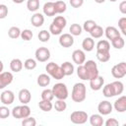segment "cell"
<instances>
[{
    "label": "cell",
    "mask_w": 126,
    "mask_h": 126,
    "mask_svg": "<svg viewBox=\"0 0 126 126\" xmlns=\"http://www.w3.org/2000/svg\"><path fill=\"white\" fill-rule=\"evenodd\" d=\"M87 96V88L83 83H76L73 86L71 97L75 102H82L86 99Z\"/></svg>",
    "instance_id": "obj_1"
},
{
    "label": "cell",
    "mask_w": 126,
    "mask_h": 126,
    "mask_svg": "<svg viewBox=\"0 0 126 126\" xmlns=\"http://www.w3.org/2000/svg\"><path fill=\"white\" fill-rule=\"evenodd\" d=\"M45 70H46L47 74L50 75L55 80H61L65 77V74H64L61 66H59L58 64H56L54 62L47 63V65L45 66Z\"/></svg>",
    "instance_id": "obj_2"
},
{
    "label": "cell",
    "mask_w": 126,
    "mask_h": 126,
    "mask_svg": "<svg viewBox=\"0 0 126 126\" xmlns=\"http://www.w3.org/2000/svg\"><path fill=\"white\" fill-rule=\"evenodd\" d=\"M31 115V108L28 104L17 105L12 109V116L16 119L27 118Z\"/></svg>",
    "instance_id": "obj_3"
},
{
    "label": "cell",
    "mask_w": 126,
    "mask_h": 126,
    "mask_svg": "<svg viewBox=\"0 0 126 126\" xmlns=\"http://www.w3.org/2000/svg\"><path fill=\"white\" fill-rule=\"evenodd\" d=\"M52 92L54 94V97L57 99H66L69 95L67 86L63 83H57L52 87Z\"/></svg>",
    "instance_id": "obj_4"
},
{
    "label": "cell",
    "mask_w": 126,
    "mask_h": 126,
    "mask_svg": "<svg viewBox=\"0 0 126 126\" xmlns=\"http://www.w3.org/2000/svg\"><path fill=\"white\" fill-rule=\"evenodd\" d=\"M89 119V115L86 111L82 110H76L73 111L70 115V120L74 124H84Z\"/></svg>",
    "instance_id": "obj_5"
},
{
    "label": "cell",
    "mask_w": 126,
    "mask_h": 126,
    "mask_svg": "<svg viewBox=\"0 0 126 126\" xmlns=\"http://www.w3.org/2000/svg\"><path fill=\"white\" fill-rule=\"evenodd\" d=\"M84 66L86 67L89 76H90V80L95 78L98 76V69H97V65L94 60H87L84 63Z\"/></svg>",
    "instance_id": "obj_6"
},
{
    "label": "cell",
    "mask_w": 126,
    "mask_h": 126,
    "mask_svg": "<svg viewBox=\"0 0 126 126\" xmlns=\"http://www.w3.org/2000/svg\"><path fill=\"white\" fill-rule=\"evenodd\" d=\"M35 59L39 62H46L49 58H50V51L48 48L46 47H38L36 50H35Z\"/></svg>",
    "instance_id": "obj_7"
},
{
    "label": "cell",
    "mask_w": 126,
    "mask_h": 126,
    "mask_svg": "<svg viewBox=\"0 0 126 126\" xmlns=\"http://www.w3.org/2000/svg\"><path fill=\"white\" fill-rule=\"evenodd\" d=\"M14 99H15V94L12 91H4L1 93L0 94V100L2 102V104L4 105H10L14 102Z\"/></svg>",
    "instance_id": "obj_8"
},
{
    "label": "cell",
    "mask_w": 126,
    "mask_h": 126,
    "mask_svg": "<svg viewBox=\"0 0 126 126\" xmlns=\"http://www.w3.org/2000/svg\"><path fill=\"white\" fill-rule=\"evenodd\" d=\"M112 104L108 100H101L97 105V110L101 115H108L112 112Z\"/></svg>",
    "instance_id": "obj_9"
},
{
    "label": "cell",
    "mask_w": 126,
    "mask_h": 126,
    "mask_svg": "<svg viewBox=\"0 0 126 126\" xmlns=\"http://www.w3.org/2000/svg\"><path fill=\"white\" fill-rule=\"evenodd\" d=\"M74 35H72L71 33H63L60 35L59 37V44L62 47L68 48L71 47L74 44Z\"/></svg>",
    "instance_id": "obj_10"
},
{
    "label": "cell",
    "mask_w": 126,
    "mask_h": 126,
    "mask_svg": "<svg viewBox=\"0 0 126 126\" xmlns=\"http://www.w3.org/2000/svg\"><path fill=\"white\" fill-rule=\"evenodd\" d=\"M14 76L11 72H1L0 74V89H4L13 82Z\"/></svg>",
    "instance_id": "obj_11"
},
{
    "label": "cell",
    "mask_w": 126,
    "mask_h": 126,
    "mask_svg": "<svg viewBox=\"0 0 126 126\" xmlns=\"http://www.w3.org/2000/svg\"><path fill=\"white\" fill-rule=\"evenodd\" d=\"M72 59L77 65H83L86 62V54L81 49H76L72 53Z\"/></svg>",
    "instance_id": "obj_12"
},
{
    "label": "cell",
    "mask_w": 126,
    "mask_h": 126,
    "mask_svg": "<svg viewBox=\"0 0 126 126\" xmlns=\"http://www.w3.org/2000/svg\"><path fill=\"white\" fill-rule=\"evenodd\" d=\"M114 109L117 112H125L126 111V95H121L120 97H118L113 104Z\"/></svg>",
    "instance_id": "obj_13"
},
{
    "label": "cell",
    "mask_w": 126,
    "mask_h": 126,
    "mask_svg": "<svg viewBox=\"0 0 126 126\" xmlns=\"http://www.w3.org/2000/svg\"><path fill=\"white\" fill-rule=\"evenodd\" d=\"M104 84V79L101 76H97L92 80H90V87L93 91H98L103 87Z\"/></svg>",
    "instance_id": "obj_14"
},
{
    "label": "cell",
    "mask_w": 126,
    "mask_h": 126,
    "mask_svg": "<svg viewBox=\"0 0 126 126\" xmlns=\"http://www.w3.org/2000/svg\"><path fill=\"white\" fill-rule=\"evenodd\" d=\"M18 97H19V100L21 103L28 104L32 99V94L28 89H22L18 94Z\"/></svg>",
    "instance_id": "obj_15"
},
{
    "label": "cell",
    "mask_w": 126,
    "mask_h": 126,
    "mask_svg": "<svg viewBox=\"0 0 126 126\" xmlns=\"http://www.w3.org/2000/svg\"><path fill=\"white\" fill-rule=\"evenodd\" d=\"M31 23L34 28H39L44 23V16L40 13H34L31 18Z\"/></svg>",
    "instance_id": "obj_16"
},
{
    "label": "cell",
    "mask_w": 126,
    "mask_h": 126,
    "mask_svg": "<svg viewBox=\"0 0 126 126\" xmlns=\"http://www.w3.org/2000/svg\"><path fill=\"white\" fill-rule=\"evenodd\" d=\"M104 33H105V36L107 37V39H109L110 41L112 39H114L115 37L120 36V32H118V30L115 27H112V26L107 27L104 30Z\"/></svg>",
    "instance_id": "obj_17"
},
{
    "label": "cell",
    "mask_w": 126,
    "mask_h": 126,
    "mask_svg": "<svg viewBox=\"0 0 126 126\" xmlns=\"http://www.w3.org/2000/svg\"><path fill=\"white\" fill-rule=\"evenodd\" d=\"M43 14L48 16V17H52L56 14V11H55V6H54V2H46L44 5H43Z\"/></svg>",
    "instance_id": "obj_18"
},
{
    "label": "cell",
    "mask_w": 126,
    "mask_h": 126,
    "mask_svg": "<svg viewBox=\"0 0 126 126\" xmlns=\"http://www.w3.org/2000/svg\"><path fill=\"white\" fill-rule=\"evenodd\" d=\"M23 66H24V64H23L22 60L19 59V58H14L10 62V69L15 73H18V72L22 71Z\"/></svg>",
    "instance_id": "obj_19"
},
{
    "label": "cell",
    "mask_w": 126,
    "mask_h": 126,
    "mask_svg": "<svg viewBox=\"0 0 126 126\" xmlns=\"http://www.w3.org/2000/svg\"><path fill=\"white\" fill-rule=\"evenodd\" d=\"M82 47L85 51H92L94 47V40L93 39V37H86L83 39V42H82Z\"/></svg>",
    "instance_id": "obj_20"
},
{
    "label": "cell",
    "mask_w": 126,
    "mask_h": 126,
    "mask_svg": "<svg viewBox=\"0 0 126 126\" xmlns=\"http://www.w3.org/2000/svg\"><path fill=\"white\" fill-rule=\"evenodd\" d=\"M89 119H90V123L92 126H102L104 124L102 115L100 113L99 114H93Z\"/></svg>",
    "instance_id": "obj_21"
},
{
    "label": "cell",
    "mask_w": 126,
    "mask_h": 126,
    "mask_svg": "<svg viewBox=\"0 0 126 126\" xmlns=\"http://www.w3.org/2000/svg\"><path fill=\"white\" fill-rule=\"evenodd\" d=\"M49 76L50 75H47V74H40L36 80L37 85L40 87H47L50 84V80H51Z\"/></svg>",
    "instance_id": "obj_22"
},
{
    "label": "cell",
    "mask_w": 126,
    "mask_h": 126,
    "mask_svg": "<svg viewBox=\"0 0 126 126\" xmlns=\"http://www.w3.org/2000/svg\"><path fill=\"white\" fill-rule=\"evenodd\" d=\"M77 75L78 77L81 79V80H89L90 81V76H89V73L86 69V67L83 65H78V68H77Z\"/></svg>",
    "instance_id": "obj_23"
},
{
    "label": "cell",
    "mask_w": 126,
    "mask_h": 126,
    "mask_svg": "<svg viewBox=\"0 0 126 126\" xmlns=\"http://www.w3.org/2000/svg\"><path fill=\"white\" fill-rule=\"evenodd\" d=\"M110 43L106 39H101L96 43V51H109Z\"/></svg>",
    "instance_id": "obj_24"
},
{
    "label": "cell",
    "mask_w": 126,
    "mask_h": 126,
    "mask_svg": "<svg viewBox=\"0 0 126 126\" xmlns=\"http://www.w3.org/2000/svg\"><path fill=\"white\" fill-rule=\"evenodd\" d=\"M61 68H62L65 76H70L74 73V65L69 61H66V62L62 63Z\"/></svg>",
    "instance_id": "obj_25"
},
{
    "label": "cell",
    "mask_w": 126,
    "mask_h": 126,
    "mask_svg": "<svg viewBox=\"0 0 126 126\" xmlns=\"http://www.w3.org/2000/svg\"><path fill=\"white\" fill-rule=\"evenodd\" d=\"M102 94H103V95H104L105 97H112V96L115 95L112 83L106 84V85L103 87V89H102Z\"/></svg>",
    "instance_id": "obj_26"
},
{
    "label": "cell",
    "mask_w": 126,
    "mask_h": 126,
    "mask_svg": "<svg viewBox=\"0 0 126 126\" xmlns=\"http://www.w3.org/2000/svg\"><path fill=\"white\" fill-rule=\"evenodd\" d=\"M38 106H39V108H40L42 111H44V112H48V111H50V110L52 109L53 104H52V102H51L50 100H44V99H41V100L38 102Z\"/></svg>",
    "instance_id": "obj_27"
},
{
    "label": "cell",
    "mask_w": 126,
    "mask_h": 126,
    "mask_svg": "<svg viewBox=\"0 0 126 126\" xmlns=\"http://www.w3.org/2000/svg\"><path fill=\"white\" fill-rule=\"evenodd\" d=\"M90 33H91V36H92L93 38H99V37H101L102 34L104 33V31H103V29H102L100 26L96 25V26L91 31Z\"/></svg>",
    "instance_id": "obj_28"
},
{
    "label": "cell",
    "mask_w": 126,
    "mask_h": 126,
    "mask_svg": "<svg viewBox=\"0 0 126 126\" xmlns=\"http://www.w3.org/2000/svg\"><path fill=\"white\" fill-rule=\"evenodd\" d=\"M53 107L58 112H63L67 108V103L65 102V99H57L55 103L53 104Z\"/></svg>",
    "instance_id": "obj_29"
},
{
    "label": "cell",
    "mask_w": 126,
    "mask_h": 126,
    "mask_svg": "<svg viewBox=\"0 0 126 126\" xmlns=\"http://www.w3.org/2000/svg\"><path fill=\"white\" fill-rule=\"evenodd\" d=\"M21 33H22V31L18 28V27H11L8 31V35L9 37L13 38V39H16L18 37L21 36Z\"/></svg>",
    "instance_id": "obj_30"
},
{
    "label": "cell",
    "mask_w": 126,
    "mask_h": 126,
    "mask_svg": "<svg viewBox=\"0 0 126 126\" xmlns=\"http://www.w3.org/2000/svg\"><path fill=\"white\" fill-rule=\"evenodd\" d=\"M111 44L116 49H122L124 47V45H125V41H124L123 37H121V35H120V36H117L114 39H112L111 40Z\"/></svg>",
    "instance_id": "obj_31"
},
{
    "label": "cell",
    "mask_w": 126,
    "mask_h": 126,
    "mask_svg": "<svg viewBox=\"0 0 126 126\" xmlns=\"http://www.w3.org/2000/svg\"><path fill=\"white\" fill-rule=\"evenodd\" d=\"M96 58L100 62H107L110 59L109 51H96Z\"/></svg>",
    "instance_id": "obj_32"
},
{
    "label": "cell",
    "mask_w": 126,
    "mask_h": 126,
    "mask_svg": "<svg viewBox=\"0 0 126 126\" xmlns=\"http://www.w3.org/2000/svg\"><path fill=\"white\" fill-rule=\"evenodd\" d=\"M54 6H55L56 14H62L67 10V5L64 1H56L54 2Z\"/></svg>",
    "instance_id": "obj_33"
},
{
    "label": "cell",
    "mask_w": 126,
    "mask_h": 126,
    "mask_svg": "<svg viewBox=\"0 0 126 126\" xmlns=\"http://www.w3.org/2000/svg\"><path fill=\"white\" fill-rule=\"evenodd\" d=\"M27 8L31 12H35L39 8V0H28Z\"/></svg>",
    "instance_id": "obj_34"
},
{
    "label": "cell",
    "mask_w": 126,
    "mask_h": 126,
    "mask_svg": "<svg viewBox=\"0 0 126 126\" xmlns=\"http://www.w3.org/2000/svg\"><path fill=\"white\" fill-rule=\"evenodd\" d=\"M112 86H113V89H114V93H115V95H118V94H121L124 91V85L122 82L120 81H114L112 82Z\"/></svg>",
    "instance_id": "obj_35"
},
{
    "label": "cell",
    "mask_w": 126,
    "mask_h": 126,
    "mask_svg": "<svg viewBox=\"0 0 126 126\" xmlns=\"http://www.w3.org/2000/svg\"><path fill=\"white\" fill-rule=\"evenodd\" d=\"M69 31H70V33L72 35H80L82 33V31H83V28L79 25V24H72L71 27L69 28Z\"/></svg>",
    "instance_id": "obj_36"
},
{
    "label": "cell",
    "mask_w": 126,
    "mask_h": 126,
    "mask_svg": "<svg viewBox=\"0 0 126 126\" xmlns=\"http://www.w3.org/2000/svg\"><path fill=\"white\" fill-rule=\"evenodd\" d=\"M41 99H44V100H52L53 97H54V94H53V92H52V89H45L42 91L41 93Z\"/></svg>",
    "instance_id": "obj_37"
},
{
    "label": "cell",
    "mask_w": 126,
    "mask_h": 126,
    "mask_svg": "<svg viewBox=\"0 0 126 126\" xmlns=\"http://www.w3.org/2000/svg\"><path fill=\"white\" fill-rule=\"evenodd\" d=\"M37 37L41 42H46L50 39V32H47L46 30H42L38 32Z\"/></svg>",
    "instance_id": "obj_38"
},
{
    "label": "cell",
    "mask_w": 126,
    "mask_h": 126,
    "mask_svg": "<svg viewBox=\"0 0 126 126\" xmlns=\"http://www.w3.org/2000/svg\"><path fill=\"white\" fill-rule=\"evenodd\" d=\"M52 23H54L55 25H57L61 29H64L66 27V25H67V20L63 16H57V17H55V19L53 20Z\"/></svg>",
    "instance_id": "obj_39"
},
{
    "label": "cell",
    "mask_w": 126,
    "mask_h": 126,
    "mask_svg": "<svg viewBox=\"0 0 126 126\" xmlns=\"http://www.w3.org/2000/svg\"><path fill=\"white\" fill-rule=\"evenodd\" d=\"M96 26V23L93 20H87L85 21L84 23V26H83V30L85 32H91V31Z\"/></svg>",
    "instance_id": "obj_40"
},
{
    "label": "cell",
    "mask_w": 126,
    "mask_h": 126,
    "mask_svg": "<svg viewBox=\"0 0 126 126\" xmlns=\"http://www.w3.org/2000/svg\"><path fill=\"white\" fill-rule=\"evenodd\" d=\"M24 67L27 70H33L36 67V61L32 58H28L25 62H24Z\"/></svg>",
    "instance_id": "obj_41"
},
{
    "label": "cell",
    "mask_w": 126,
    "mask_h": 126,
    "mask_svg": "<svg viewBox=\"0 0 126 126\" xmlns=\"http://www.w3.org/2000/svg\"><path fill=\"white\" fill-rule=\"evenodd\" d=\"M111 74H112V76H113L115 79H121V78H123V77L125 76V75L121 72V70L118 68L117 64L114 65V66L111 68Z\"/></svg>",
    "instance_id": "obj_42"
},
{
    "label": "cell",
    "mask_w": 126,
    "mask_h": 126,
    "mask_svg": "<svg viewBox=\"0 0 126 126\" xmlns=\"http://www.w3.org/2000/svg\"><path fill=\"white\" fill-rule=\"evenodd\" d=\"M62 30L60 27H58L57 25H55L54 23H52L50 26H49V32L51 34H54V35H58L62 32Z\"/></svg>",
    "instance_id": "obj_43"
},
{
    "label": "cell",
    "mask_w": 126,
    "mask_h": 126,
    "mask_svg": "<svg viewBox=\"0 0 126 126\" xmlns=\"http://www.w3.org/2000/svg\"><path fill=\"white\" fill-rule=\"evenodd\" d=\"M32 36H33V34H32V32L31 30H28L27 29V30L22 31V33H21L22 39H24L26 41H29V40H31L32 38Z\"/></svg>",
    "instance_id": "obj_44"
},
{
    "label": "cell",
    "mask_w": 126,
    "mask_h": 126,
    "mask_svg": "<svg viewBox=\"0 0 126 126\" xmlns=\"http://www.w3.org/2000/svg\"><path fill=\"white\" fill-rule=\"evenodd\" d=\"M22 125L23 126H35L36 125V120L33 117H27L24 118L22 121Z\"/></svg>",
    "instance_id": "obj_45"
},
{
    "label": "cell",
    "mask_w": 126,
    "mask_h": 126,
    "mask_svg": "<svg viewBox=\"0 0 126 126\" xmlns=\"http://www.w3.org/2000/svg\"><path fill=\"white\" fill-rule=\"evenodd\" d=\"M9 115H10V109L4 104L2 106H0V118L5 119V118L9 117Z\"/></svg>",
    "instance_id": "obj_46"
},
{
    "label": "cell",
    "mask_w": 126,
    "mask_h": 126,
    "mask_svg": "<svg viewBox=\"0 0 126 126\" xmlns=\"http://www.w3.org/2000/svg\"><path fill=\"white\" fill-rule=\"evenodd\" d=\"M8 15V8L4 4H0V19H5Z\"/></svg>",
    "instance_id": "obj_47"
},
{
    "label": "cell",
    "mask_w": 126,
    "mask_h": 126,
    "mask_svg": "<svg viewBox=\"0 0 126 126\" xmlns=\"http://www.w3.org/2000/svg\"><path fill=\"white\" fill-rule=\"evenodd\" d=\"M70 5L73 8H80L84 4V0H69Z\"/></svg>",
    "instance_id": "obj_48"
},
{
    "label": "cell",
    "mask_w": 126,
    "mask_h": 126,
    "mask_svg": "<svg viewBox=\"0 0 126 126\" xmlns=\"http://www.w3.org/2000/svg\"><path fill=\"white\" fill-rule=\"evenodd\" d=\"M104 124H105V126H118L119 125V122L115 118H108L104 122Z\"/></svg>",
    "instance_id": "obj_49"
},
{
    "label": "cell",
    "mask_w": 126,
    "mask_h": 126,
    "mask_svg": "<svg viewBox=\"0 0 126 126\" xmlns=\"http://www.w3.org/2000/svg\"><path fill=\"white\" fill-rule=\"evenodd\" d=\"M118 27H119V29L121 31L124 30V29H126V17H122V18L119 19V21H118Z\"/></svg>",
    "instance_id": "obj_50"
},
{
    "label": "cell",
    "mask_w": 126,
    "mask_h": 126,
    "mask_svg": "<svg viewBox=\"0 0 126 126\" xmlns=\"http://www.w3.org/2000/svg\"><path fill=\"white\" fill-rule=\"evenodd\" d=\"M119 11H120L122 14L126 15V0H125V1H122V2L119 4Z\"/></svg>",
    "instance_id": "obj_51"
},
{
    "label": "cell",
    "mask_w": 126,
    "mask_h": 126,
    "mask_svg": "<svg viewBox=\"0 0 126 126\" xmlns=\"http://www.w3.org/2000/svg\"><path fill=\"white\" fill-rule=\"evenodd\" d=\"M117 66H118V68L121 70V72H122L124 75H126V62H120V63L117 64Z\"/></svg>",
    "instance_id": "obj_52"
},
{
    "label": "cell",
    "mask_w": 126,
    "mask_h": 126,
    "mask_svg": "<svg viewBox=\"0 0 126 126\" xmlns=\"http://www.w3.org/2000/svg\"><path fill=\"white\" fill-rule=\"evenodd\" d=\"M14 3H16V4H21V3H23L25 0H12Z\"/></svg>",
    "instance_id": "obj_53"
},
{
    "label": "cell",
    "mask_w": 126,
    "mask_h": 126,
    "mask_svg": "<svg viewBox=\"0 0 126 126\" xmlns=\"http://www.w3.org/2000/svg\"><path fill=\"white\" fill-rule=\"evenodd\" d=\"M105 0H94V2H96V3H98V4H101V3H103Z\"/></svg>",
    "instance_id": "obj_54"
},
{
    "label": "cell",
    "mask_w": 126,
    "mask_h": 126,
    "mask_svg": "<svg viewBox=\"0 0 126 126\" xmlns=\"http://www.w3.org/2000/svg\"><path fill=\"white\" fill-rule=\"evenodd\" d=\"M121 32H122V33H123V34H124V35L126 36V29H124V30H122V31H121Z\"/></svg>",
    "instance_id": "obj_55"
},
{
    "label": "cell",
    "mask_w": 126,
    "mask_h": 126,
    "mask_svg": "<svg viewBox=\"0 0 126 126\" xmlns=\"http://www.w3.org/2000/svg\"><path fill=\"white\" fill-rule=\"evenodd\" d=\"M109 1H111V2H115V1H117V0H109Z\"/></svg>",
    "instance_id": "obj_56"
},
{
    "label": "cell",
    "mask_w": 126,
    "mask_h": 126,
    "mask_svg": "<svg viewBox=\"0 0 126 126\" xmlns=\"http://www.w3.org/2000/svg\"><path fill=\"white\" fill-rule=\"evenodd\" d=\"M123 126H126V123H124V124H123Z\"/></svg>",
    "instance_id": "obj_57"
}]
</instances>
